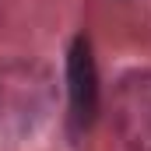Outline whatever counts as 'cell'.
I'll list each match as a JSON object with an SVG mask.
<instances>
[{
	"label": "cell",
	"mask_w": 151,
	"mask_h": 151,
	"mask_svg": "<svg viewBox=\"0 0 151 151\" xmlns=\"http://www.w3.org/2000/svg\"><path fill=\"white\" fill-rule=\"evenodd\" d=\"M56 109L53 70L39 60L0 63V148L28 144Z\"/></svg>",
	"instance_id": "obj_1"
},
{
	"label": "cell",
	"mask_w": 151,
	"mask_h": 151,
	"mask_svg": "<svg viewBox=\"0 0 151 151\" xmlns=\"http://www.w3.org/2000/svg\"><path fill=\"white\" fill-rule=\"evenodd\" d=\"M113 130L127 151H151V70H127L113 84Z\"/></svg>",
	"instance_id": "obj_2"
},
{
	"label": "cell",
	"mask_w": 151,
	"mask_h": 151,
	"mask_svg": "<svg viewBox=\"0 0 151 151\" xmlns=\"http://www.w3.org/2000/svg\"><path fill=\"white\" fill-rule=\"evenodd\" d=\"M67 99H70V127L88 130L99 119V67L88 35H77L67 49Z\"/></svg>",
	"instance_id": "obj_3"
}]
</instances>
